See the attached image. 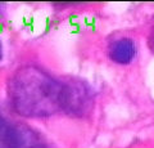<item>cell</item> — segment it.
Listing matches in <instances>:
<instances>
[{
  "instance_id": "obj_5",
  "label": "cell",
  "mask_w": 154,
  "mask_h": 148,
  "mask_svg": "<svg viewBox=\"0 0 154 148\" xmlns=\"http://www.w3.org/2000/svg\"><path fill=\"white\" fill-rule=\"evenodd\" d=\"M2 55H3V48H2V43H0V59H2Z\"/></svg>"
},
{
  "instance_id": "obj_2",
  "label": "cell",
  "mask_w": 154,
  "mask_h": 148,
  "mask_svg": "<svg viewBox=\"0 0 154 148\" xmlns=\"http://www.w3.org/2000/svg\"><path fill=\"white\" fill-rule=\"evenodd\" d=\"M62 109L69 115L82 116L91 107V94L86 85L79 81L62 84Z\"/></svg>"
},
{
  "instance_id": "obj_3",
  "label": "cell",
  "mask_w": 154,
  "mask_h": 148,
  "mask_svg": "<svg viewBox=\"0 0 154 148\" xmlns=\"http://www.w3.org/2000/svg\"><path fill=\"white\" fill-rule=\"evenodd\" d=\"M136 53L135 44L131 39H119L114 41L109 49L110 59L119 65H127L130 63Z\"/></svg>"
},
{
  "instance_id": "obj_1",
  "label": "cell",
  "mask_w": 154,
  "mask_h": 148,
  "mask_svg": "<svg viewBox=\"0 0 154 148\" xmlns=\"http://www.w3.org/2000/svg\"><path fill=\"white\" fill-rule=\"evenodd\" d=\"M62 84L32 66L19 68L9 81L12 106L26 117H45L62 109Z\"/></svg>"
},
{
  "instance_id": "obj_4",
  "label": "cell",
  "mask_w": 154,
  "mask_h": 148,
  "mask_svg": "<svg viewBox=\"0 0 154 148\" xmlns=\"http://www.w3.org/2000/svg\"><path fill=\"white\" fill-rule=\"evenodd\" d=\"M22 126H13L0 116V148H18Z\"/></svg>"
}]
</instances>
